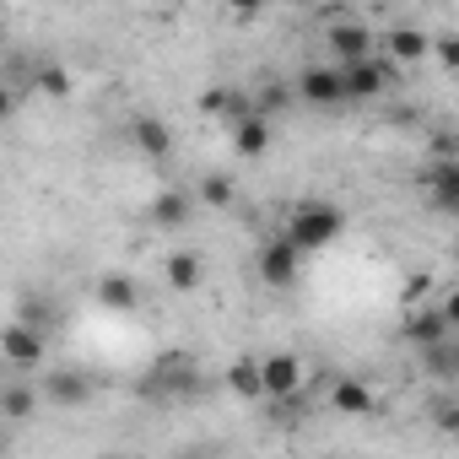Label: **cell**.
Masks as SVG:
<instances>
[{
  "instance_id": "1",
  "label": "cell",
  "mask_w": 459,
  "mask_h": 459,
  "mask_svg": "<svg viewBox=\"0 0 459 459\" xmlns=\"http://www.w3.org/2000/svg\"><path fill=\"white\" fill-rule=\"evenodd\" d=\"M341 227H346V216L335 211V205H325V200H303L298 211H292V244H303V255H314V249H330L335 238H341Z\"/></svg>"
},
{
  "instance_id": "2",
  "label": "cell",
  "mask_w": 459,
  "mask_h": 459,
  "mask_svg": "<svg viewBox=\"0 0 459 459\" xmlns=\"http://www.w3.org/2000/svg\"><path fill=\"white\" fill-rule=\"evenodd\" d=\"M341 76H346L351 103H368V98H378V92L389 87L394 60H389V55H362V60H346V65H341Z\"/></svg>"
},
{
  "instance_id": "3",
  "label": "cell",
  "mask_w": 459,
  "mask_h": 459,
  "mask_svg": "<svg viewBox=\"0 0 459 459\" xmlns=\"http://www.w3.org/2000/svg\"><path fill=\"white\" fill-rule=\"evenodd\" d=\"M298 98L314 103V108H341V103H351L341 65H308V71L298 76Z\"/></svg>"
},
{
  "instance_id": "4",
  "label": "cell",
  "mask_w": 459,
  "mask_h": 459,
  "mask_svg": "<svg viewBox=\"0 0 459 459\" xmlns=\"http://www.w3.org/2000/svg\"><path fill=\"white\" fill-rule=\"evenodd\" d=\"M298 271H303V244H292V233H281L260 249V281L265 287H292Z\"/></svg>"
},
{
  "instance_id": "5",
  "label": "cell",
  "mask_w": 459,
  "mask_h": 459,
  "mask_svg": "<svg viewBox=\"0 0 459 459\" xmlns=\"http://www.w3.org/2000/svg\"><path fill=\"white\" fill-rule=\"evenodd\" d=\"M421 195H427L432 211L459 216V157H437V162L421 173Z\"/></svg>"
},
{
  "instance_id": "6",
  "label": "cell",
  "mask_w": 459,
  "mask_h": 459,
  "mask_svg": "<svg viewBox=\"0 0 459 459\" xmlns=\"http://www.w3.org/2000/svg\"><path fill=\"white\" fill-rule=\"evenodd\" d=\"M260 373H265V400H276V394H298V389H303V362H298L292 351H271V357H260Z\"/></svg>"
},
{
  "instance_id": "7",
  "label": "cell",
  "mask_w": 459,
  "mask_h": 459,
  "mask_svg": "<svg viewBox=\"0 0 459 459\" xmlns=\"http://www.w3.org/2000/svg\"><path fill=\"white\" fill-rule=\"evenodd\" d=\"M0 351H6L12 368H44V330H33V325H12L6 335H0Z\"/></svg>"
},
{
  "instance_id": "8",
  "label": "cell",
  "mask_w": 459,
  "mask_h": 459,
  "mask_svg": "<svg viewBox=\"0 0 459 459\" xmlns=\"http://www.w3.org/2000/svg\"><path fill=\"white\" fill-rule=\"evenodd\" d=\"M44 400H49V405L76 411V405H87V400H92V378H87V373H76V368H60V373H49V378H44Z\"/></svg>"
},
{
  "instance_id": "9",
  "label": "cell",
  "mask_w": 459,
  "mask_h": 459,
  "mask_svg": "<svg viewBox=\"0 0 459 459\" xmlns=\"http://www.w3.org/2000/svg\"><path fill=\"white\" fill-rule=\"evenodd\" d=\"M384 55H389L394 65H416V60H427V55H432V39H427L421 28H411V22H400V28H389Z\"/></svg>"
},
{
  "instance_id": "10",
  "label": "cell",
  "mask_w": 459,
  "mask_h": 459,
  "mask_svg": "<svg viewBox=\"0 0 459 459\" xmlns=\"http://www.w3.org/2000/svg\"><path fill=\"white\" fill-rule=\"evenodd\" d=\"M130 141H135V152L152 157V162L173 152V130H168L157 114H135V119H130Z\"/></svg>"
},
{
  "instance_id": "11",
  "label": "cell",
  "mask_w": 459,
  "mask_h": 459,
  "mask_svg": "<svg viewBox=\"0 0 459 459\" xmlns=\"http://www.w3.org/2000/svg\"><path fill=\"white\" fill-rule=\"evenodd\" d=\"M330 55H335V65L362 60V55H373V33H368L362 22H335V28H330Z\"/></svg>"
},
{
  "instance_id": "12",
  "label": "cell",
  "mask_w": 459,
  "mask_h": 459,
  "mask_svg": "<svg viewBox=\"0 0 459 459\" xmlns=\"http://www.w3.org/2000/svg\"><path fill=\"white\" fill-rule=\"evenodd\" d=\"M233 146H238V157H265L271 152V114H244L238 125H233Z\"/></svg>"
},
{
  "instance_id": "13",
  "label": "cell",
  "mask_w": 459,
  "mask_h": 459,
  "mask_svg": "<svg viewBox=\"0 0 459 459\" xmlns=\"http://www.w3.org/2000/svg\"><path fill=\"white\" fill-rule=\"evenodd\" d=\"M200 114H211V119H244V114H255V103L244 98V92H233V87H211V92H200Z\"/></svg>"
},
{
  "instance_id": "14",
  "label": "cell",
  "mask_w": 459,
  "mask_h": 459,
  "mask_svg": "<svg viewBox=\"0 0 459 459\" xmlns=\"http://www.w3.org/2000/svg\"><path fill=\"white\" fill-rule=\"evenodd\" d=\"M454 325H448V314H443V303L437 308H416L411 319H405V341L411 346H432V341H443Z\"/></svg>"
},
{
  "instance_id": "15",
  "label": "cell",
  "mask_w": 459,
  "mask_h": 459,
  "mask_svg": "<svg viewBox=\"0 0 459 459\" xmlns=\"http://www.w3.org/2000/svg\"><path fill=\"white\" fill-rule=\"evenodd\" d=\"M421 368H427L432 378H459V341H454V330H448L443 341L421 346Z\"/></svg>"
},
{
  "instance_id": "16",
  "label": "cell",
  "mask_w": 459,
  "mask_h": 459,
  "mask_svg": "<svg viewBox=\"0 0 459 459\" xmlns=\"http://www.w3.org/2000/svg\"><path fill=\"white\" fill-rule=\"evenodd\" d=\"M330 405H335L341 416H373V389L357 384V378H341V384L330 389Z\"/></svg>"
},
{
  "instance_id": "17",
  "label": "cell",
  "mask_w": 459,
  "mask_h": 459,
  "mask_svg": "<svg viewBox=\"0 0 459 459\" xmlns=\"http://www.w3.org/2000/svg\"><path fill=\"white\" fill-rule=\"evenodd\" d=\"M189 211H195V200L178 195V189H162V195L152 200V221H157V227H184Z\"/></svg>"
},
{
  "instance_id": "18",
  "label": "cell",
  "mask_w": 459,
  "mask_h": 459,
  "mask_svg": "<svg viewBox=\"0 0 459 459\" xmlns=\"http://www.w3.org/2000/svg\"><path fill=\"white\" fill-rule=\"evenodd\" d=\"M227 389L233 394H244V400H265V373H260V362H233L227 368Z\"/></svg>"
},
{
  "instance_id": "19",
  "label": "cell",
  "mask_w": 459,
  "mask_h": 459,
  "mask_svg": "<svg viewBox=\"0 0 459 459\" xmlns=\"http://www.w3.org/2000/svg\"><path fill=\"white\" fill-rule=\"evenodd\" d=\"M162 276H168V287L173 292H200V260L195 255H168V265H162Z\"/></svg>"
},
{
  "instance_id": "20",
  "label": "cell",
  "mask_w": 459,
  "mask_h": 459,
  "mask_svg": "<svg viewBox=\"0 0 459 459\" xmlns=\"http://www.w3.org/2000/svg\"><path fill=\"white\" fill-rule=\"evenodd\" d=\"M98 298H103V308H119V314H130V308L141 303V292H135L130 276H103V281H98Z\"/></svg>"
},
{
  "instance_id": "21",
  "label": "cell",
  "mask_w": 459,
  "mask_h": 459,
  "mask_svg": "<svg viewBox=\"0 0 459 459\" xmlns=\"http://www.w3.org/2000/svg\"><path fill=\"white\" fill-rule=\"evenodd\" d=\"M200 200L205 205H233V178H227V173H205L200 178Z\"/></svg>"
},
{
  "instance_id": "22",
  "label": "cell",
  "mask_w": 459,
  "mask_h": 459,
  "mask_svg": "<svg viewBox=\"0 0 459 459\" xmlns=\"http://www.w3.org/2000/svg\"><path fill=\"white\" fill-rule=\"evenodd\" d=\"M39 92H49V98H71V76H65V65H39Z\"/></svg>"
},
{
  "instance_id": "23",
  "label": "cell",
  "mask_w": 459,
  "mask_h": 459,
  "mask_svg": "<svg viewBox=\"0 0 459 459\" xmlns=\"http://www.w3.org/2000/svg\"><path fill=\"white\" fill-rule=\"evenodd\" d=\"M0 411H6L12 421L33 416V389H6V394H0Z\"/></svg>"
},
{
  "instance_id": "24",
  "label": "cell",
  "mask_w": 459,
  "mask_h": 459,
  "mask_svg": "<svg viewBox=\"0 0 459 459\" xmlns=\"http://www.w3.org/2000/svg\"><path fill=\"white\" fill-rule=\"evenodd\" d=\"M432 55H437V65H443V71H454V76H459V33L437 39V44H432Z\"/></svg>"
},
{
  "instance_id": "25",
  "label": "cell",
  "mask_w": 459,
  "mask_h": 459,
  "mask_svg": "<svg viewBox=\"0 0 459 459\" xmlns=\"http://www.w3.org/2000/svg\"><path fill=\"white\" fill-rule=\"evenodd\" d=\"M437 427H448V432H459V405H437Z\"/></svg>"
},
{
  "instance_id": "26",
  "label": "cell",
  "mask_w": 459,
  "mask_h": 459,
  "mask_svg": "<svg viewBox=\"0 0 459 459\" xmlns=\"http://www.w3.org/2000/svg\"><path fill=\"white\" fill-rule=\"evenodd\" d=\"M443 314H448V325H454V335H459V287L443 298Z\"/></svg>"
},
{
  "instance_id": "27",
  "label": "cell",
  "mask_w": 459,
  "mask_h": 459,
  "mask_svg": "<svg viewBox=\"0 0 459 459\" xmlns=\"http://www.w3.org/2000/svg\"><path fill=\"white\" fill-rule=\"evenodd\" d=\"M260 6H265V0H233V12H238V17H255Z\"/></svg>"
}]
</instances>
